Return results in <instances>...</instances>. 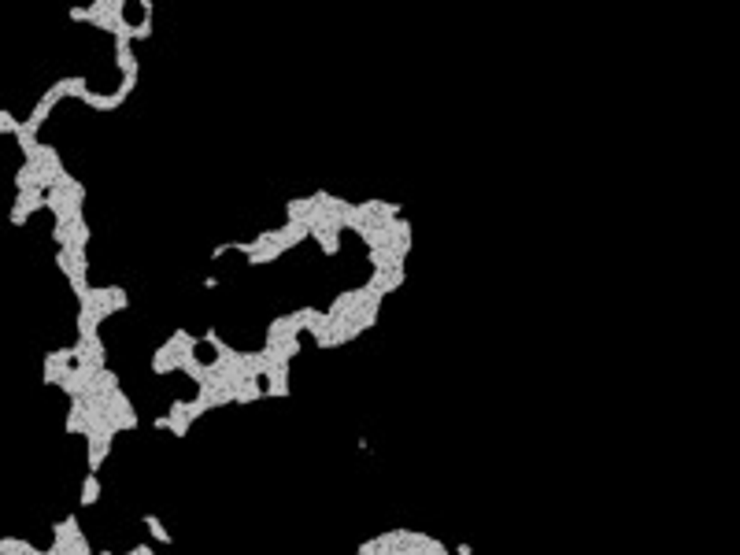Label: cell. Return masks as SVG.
Wrapping results in <instances>:
<instances>
[{
  "mask_svg": "<svg viewBox=\"0 0 740 555\" xmlns=\"http://www.w3.org/2000/svg\"><path fill=\"white\" fill-rule=\"evenodd\" d=\"M96 500H101V478H96V474H86V481H81V496H78V503H81V508H93Z\"/></svg>",
  "mask_w": 740,
  "mask_h": 555,
  "instance_id": "cell-2",
  "label": "cell"
},
{
  "mask_svg": "<svg viewBox=\"0 0 740 555\" xmlns=\"http://www.w3.org/2000/svg\"><path fill=\"white\" fill-rule=\"evenodd\" d=\"M452 555H474V548H470V544H455Z\"/></svg>",
  "mask_w": 740,
  "mask_h": 555,
  "instance_id": "cell-4",
  "label": "cell"
},
{
  "mask_svg": "<svg viewBox=\"0 0 740 555\" xmlns=\"http://www.w3.org/2000/svg\"><path fill=\"white\" fill-rule=\"evenodd\" d=\"M141 522H144V530H148V537H152V541H156V544H163V548H171V544H174V537H171V530H167V526H163V522H159L156 515H144Z\"/></svg>",
  "mask_w": 740,
  "mask_h": 555,
  "instance_id": "cell-1",
  "label": "cell"
},
{
  "mask_svg": "<svg viewBox=\"0 0 740 555\" xmlns=\"http://www.w3.org/2000/svg\"><path fill=\"white\" fill-rule=\"evenodd\" d=\"M93 555H123V551H93Z\"/></svg>",
  "mask_w": 740,
  "mask_h": 555,
  "instance_id": "cell-5",
  "label": "cell"
},
{
  "mask_svg": "<svg viewBox=\"0 0 740 555\" xmlns=\"http://www.w3.org/2000/svg\"><path fill=\"white\" fill-rule=\"evenodd\" d=\"M19 130H23V122L15 119L8 108H0V134H11V137H15V134H19Z\"/></svg>",
  "mask_w": 740,
  "mask_h": 555,
  "instance_id": "cell-3",
  "label": "cell"
}]
</instances>
